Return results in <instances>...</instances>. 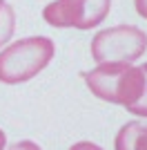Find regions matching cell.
Wrapping results in <instances>:
<instances>
[{"mask_svg": "<svg viewBox=\"0 0 147 150\" xmlns=\"http://www.w3.org/2000/svg\"><path fill=\"white\" fill-rule=\"evenodd\" d=\"M5 146H7V137H5V132L0 130V150H5Z\"/></svg>", "mask_w": 147, "mask_h": 150, "instance_id": "obj_11", "label": "cell"}, {"mask_svg": "<svg viewBox=\"0 0 147 150\" xmlns=\"http://www.w3.org/2000/svg\"><path fill=\"white\" fill-rule=\"evenodd\" d=\"M147 52V34L134 25L100 29L92 40V58L103 63H134Z\"/></svg>", "mask_w": 147, "mask_h": 150, "instance_id": "obj_3", "label": "cell"}, {"mask_svg": "<svg viewBox=\"0 0 147 150\" xmlns=\"http://www.w3.org/2000/svg\"><path fill=\"white\" fill-rule=\"evenodd\" d=\"M9 150H43L38 144H34V141H29V139H24V141H18V144H13Z\"/></svg>", "mask_w": 147, "mask_h": 150, "instance_id": "obj_8", "label": "cell"}, {"mask_svg": "<svg viewBox=\"0 0 147 150\" xmlns=\"http://www.w3.org/2000/svg\"><path fill=\"white\" fill-rule=\"evenodd\" d=\"M114 150H147V123L129 121L118 130Z\"/></svg>", "mask_w": 147, "mask_h": 150, "instance_id": "obj_5", "label": "cell"}, {"mask_svg": "<svg viewBox=\"0 0 147 150\" xmlns=\"http://www.w3.org/2000/svg\"><path fill=\"white\" fill-rule=\"evenodd\" d=\"M141 69H143V74H145V90H143L141 99L127 108V112H129V114H136V117H143V119H147V63H143Z\"/></svg>", "mask_w": 147, "mask_h": 150, "instance_id": "obj_7", "label": "cell"}, {"mask_svg": "<svg viewBox=\"0 0 147 150\" xmlns=\"http://www.w3.org/2000/svg\"><path fill=\"white\" fill-rule=\"evenodd\" d=\"M111 9V0H54L43 9V18L51 27H98Z\"/></svg>", "mask_w": 147, "mask_h": 150, "instance_id": "obj_4", "label": "cell"}, {"mask_svg": "<svg viewBox=\"0 0 147 150\" xmlns=\"http://www.w3.org/2000/svg\"><path fill=\"white\" fill-rule=\"evenodd\" d=\"M69 150H103L100 146L92 144V141H78V144H74Z\"/></svg>", "mask_w": 147, "mask_h": 150, "instance_id": "obj_9", "label": "cell"}, {"mask_svg": "<svg viewBox=\"0 0 147 150\" xmlns=\"http://www.w3.org/2000/svg\"><path fill=\"white\" fill-rule=\"evenodd\" d=\"M56 54V45L47 36L20 38L0 50V83L18 85L31 81L47 67Z\"/></svg>", "mask_w": 147, "mask_h": 150, "instance_id": "obj_2", "label": "cell"}, {"mask_svg": "<svg viewBox=\"0 0 147 150\" xmlns=\"http://www.w3.org/2000/svg\"><path fill=\"white\" fill-rule=\"evenodd\" d=\"M83 79L94 96L123 108L136 103L145 90V74L134 63H103L85 72Z\"/></svg>", "mask_w": 147, "mask_h": 150, "instance_id": "obj_1", "label": "cell"}, {"mask_svg": "<svg viewBox=\"0 0 147 150\" xmlns=\"http://www.w3.org/2000/svg\"><path fill=\"white\" fill-rule=\"evenodd\" d=\"M16 31V11L7 0H0V50L11 40Z\"/></svg>", "mask_w": 147, "mask_h": 150, "instance_id": "obj_6", "label": "cell"}, {"mask_svg": "<svg viewBox=\"0 0 147 150\" xmlns=\"http://www.w3.org/2000/svg\"><path fill=\"white\" fill-rule=\"evenodd\" d=\"M134 7H136V11H138V16L147 20V0H134Z\"/></svg>", "mask_w": 147, "mask_h": 150, "instance_id": "obj_10", "label": "cell"}]
</instances>
